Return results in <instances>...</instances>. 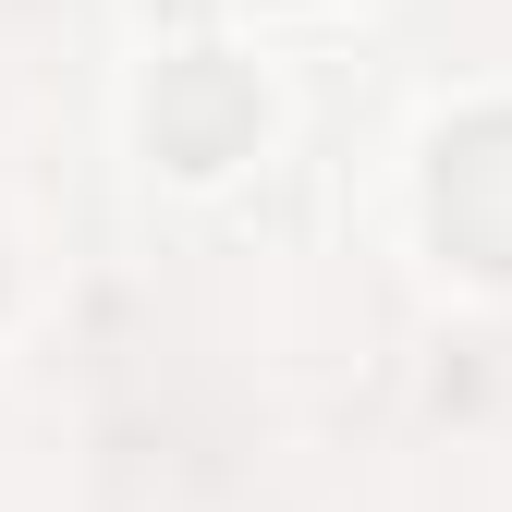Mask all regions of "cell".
I'll return each instance as SVG.
<instances>
[{"label": "cell", "mask_w": 512, "mask_h": 512, "mask_svg": "<svg viewBox=\"0 0 512 512\" xmlns=\"http://www.w3.org/2000/svg\"><path fill=\"white\" fill-rule=\"evenodd\" d=\"M427 232L439 256L512 281V110H476L439 135V171H427Z\"/></svg>", "instance_id": "6da1fadb"}, {"label": "cell", "mask_w": 512, "mask_h": 512, "mask_svg": "<svg viewBox=\"0 0 512 512\" xmlns=\"http://www.w3.org/2000/svg\"><path fill=\"white\" fill-rule=\"evenodd\" d=\"M256 74L244 61H220V49H183V61H159V86H147V147L171 159V171H232L244 147H256Z\"/></svg>", "instance_id": "7a4b0ae2"}]
</instances>
